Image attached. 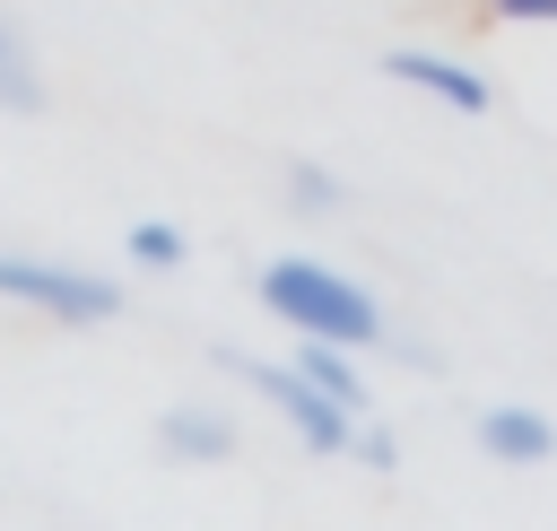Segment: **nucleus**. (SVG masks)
Instances as JSON below:
<instances>
[{
  "label": "nucleus",
  "mask_w": 557,
  "mask_h": 531,
  "mask_svg": "<svg viewBox=\"0 0 557 531\" xmlns=\"http://www.w3.org/2000/svg\"><path fill=\"white\" fill-rule=\"evenodd\" d=\"M383 78L409 87V96H426V104H444V113H461V122H487L496 113V78L470 70L461 52H435V44H392L383 52Z\"/></svg>",
  "instance_id": "nucleus-4"
},
{
  "label": "nucleus",
  "mask_w": 557,
  "mask_h": 531,
  "mask_svg": "<svg viewBox=\"0 0 557 531\" xmlns=\"http://www.w3.org/2000/svg\"><path fill=\"white\" fill-rule=\"evenodd\" d=\"M348 461H357V470H374V479H392V470H400V435L366 409V418H357V435H348Z\"/></svg>",
  "instance_id": "nucleus-11"
},
{
  "label": "nucleus",
  "mask_w": 557,
  "mask_h": 531,
  "mask_svg": "<svg viewBox=\"0 0 557 531\" xmlns=\"http://www.w3.org/2000/svg\"><path fill=\"white\" fill-rule=\"evenodd\" d=\"M218 366H226V374H235V383H244V392H252V400H261V409H270L305 453H322V461H339V453H348L357 418H348V409H339V400H331L296 357H244V348H226Z\"/></svg>",
  "instance_id": "nucleus-3"
},
{
  "label": "nucleus",
  "mask_w": 557,
  "mask_h": 531,
  "mask_svg": "<svg viewBox=\"0 0 557 531\" xmlns=\"http://www.w3.org/2000/svg\"><path fill=\"white\" fill-rule=\"evenodd\" d=\"M157 453L183 461V470H218V461H235V418L209 409V400H165L157 409Z\"/></svg>",
  "instance_id": "nucleus-6"
},
{
  "label": "nucleus",
  "mask_w": 557,
  "mask_h": 531,
  "mask_svg": "<svg viewBox=\"0 0 557 531\" xmlns=\"http://www.w3.org/2000/svg\"><path fill=\"white\" fill-rule=\"evenodd\" d=\"M0 305H26L35 322H61V331H104L131 313V287L113 270H87V261L0 252Z\"/></svg>",
  "instance_id": "nucleus-2"
},
{
  "label": "nucleus",
  "mask_w": 557,
  "mask_h": 531,
  "mask_svg": "<svg viewBox=\"0 0 557 531\" xmlns=\"http://www.w3.org/2000/svg\"><path fill=\"white\" fill-rule=\"evenodd\" d=\"M287 357H296V366H305V374H313L348 418H366V409H374V383L357 374V348H339V339H296Z\"/></svg>",
  "instance_id": "nucleus-8"
},
{
  "label": "nucleus",
  "mask_w": 557,
  "mask_h": 531,
  "mask_svg": "<svg viewBox=\"0 0 557 531\" xmlns=\"http://www.w3.org/2000/svg\"><path fill=\"white\" fill-rule=\"evenodd\" d=\"M122 252H131L139 270H157V279H165V270H183V261H191V235H183L174 218H131Z\"/></svg>",
  "instance_id": "nucleus-10"
},
{
  "label": "nucleus",
  "mask_w": 557,
  "mask_h": 531,
  "mask_svg": "<svg viewBox=\"0 0 557 531\" xmlns=\"http://www.w3.org/2000/svg\"><path fill=\"white\" fill-rule=\"evenodd\" d=\"M496 26H557V0H487Z\"/></svg>",
  "instance_id": "nucleus-12"
},
{
  "label": "nucleus",
  "mask_w": 557,
  "mask_h": 531,
  "mask_svg": "<svg viewBox=\"0 0 557 531\" xmlns=\"http://www.w3.org/2000/svg\"><path fill=\"white\" fill-rule=\"evenodd\" d=\"M479 453L505 461V470H548L557 461V418L531 409V400H487L479 409Z\"/></svg>",
  "instance_id": "nucleus-5"
},
{
  "label": "nucleus",
  "mask_w": 557,
  "mask_h": 531,
  "mask_svg": "<svg viewBox=\"0 0 557 531\" xmlns=\"http://www.w3.org/2000/svg\"><path fill=\"white\" fill-rule=\"evenodd\" d=\"M278 200H287L296 218H339V209H348V174H331V165H313V157H287V165H278Z\"/></svg>",
  "instance_id": "nucleus-9"
},
{
  "label": "nucleus",
  "mask_w": 557,
  "mask_h": 531,
  "mask_svg": "<svg viewBox=\"0 0 557 531\" xmlns=\"http://www.w3.org/2000/svg\"><path fill=\"white\" fill-rule=\"evenodd\" d=\"M0 113H17V122H44L52 113V78H44V52H35V35L0 9Z\"/></svg>",
  "instance_id": "nucleus-7"
},
{
  "label": "nucleus",
  "mask_w": 557,
  "mask_h": 531,
  "mask_svg": "<svg viewBox=\"0 0 557 531\" xmlns=\"http://www.w3.org/2000/svg\"><path fill=\"white\" fill-rule=\"evenodd\" d=\"M252 296H261V313H278L296 339H339V348H357V357L392 339V313L374 305V287L348 279V270H331V261H313V252L261 261Z\"/></svg>",
  "instance_id": "nucleus-1"
}]
</instances>
